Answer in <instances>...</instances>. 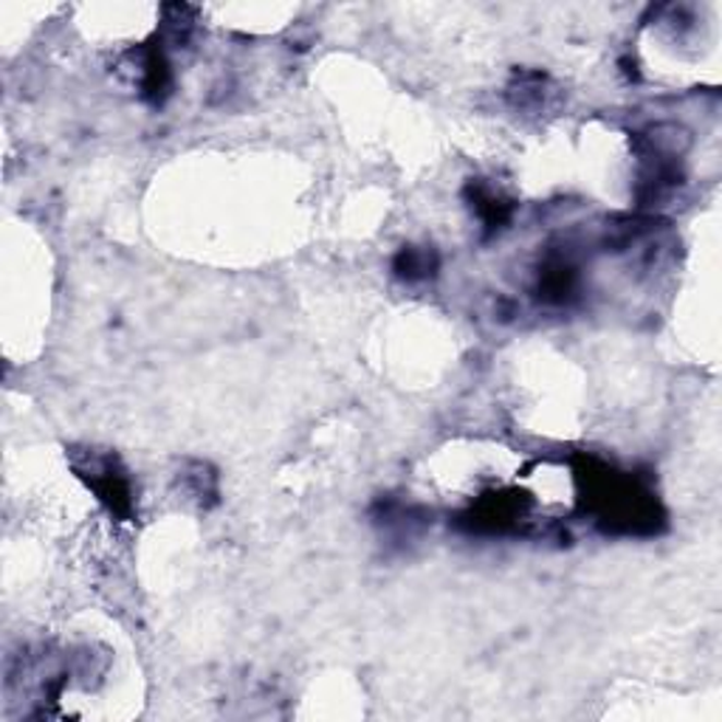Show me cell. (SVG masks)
<instances>
[{"instance_id": "cell-2", "label": "cell", "mask_w": 722, "mask_h": 722, "mask_svg": "<svg viewBox=\"0 0 722 722\" xmlns=\"http://www.w3.org/2000/svg\"><path fill=\"white\" fill-rule=\"evenodd\" d=\"M469 201H471V206H474V212H478V218L483 220L485 232L489 234H494L497 229L508 226V220H512V215H514L512 201L503 198L494 186L483 184V181H478V184H469Z\"/></svg>"}, {"instance_id": "cell-3", "label": "cell", "mask_w": 722, "mask_h": 722, "mask_svg": "<svg viewBox=\"0 0 722 722\" xmlns=\"http://www.w3.org/2000/svg\"><path fill=\"white\" fill-rule=\"evenodd\" d=\"M393 268H396L398 277L407 282L430 280L432 274L437 272V254H435V249H418V245H407V249L398 252Z\"/></svg>"}, {"instance_id": "cell-1", "label": "cell", "mask_w": 722, "mask_h": 722, "mask_svg": "<svg viewBox=\"0 0 722 722\" xmlns=\"http://www.w3.org/2000/svg\"><path fill=\"white\" fill-rule=\"evenodd\" d=\"M74 471L88 483V489L113 517L130 519V514H133V489H130L128 474H124L117 457L85 452L74 460Z\"/></svg>"}]
</instances>
